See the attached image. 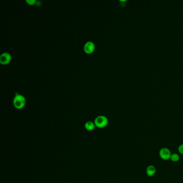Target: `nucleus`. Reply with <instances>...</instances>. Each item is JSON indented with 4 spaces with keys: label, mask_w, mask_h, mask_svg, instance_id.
Listing matches in <instances>:
<instances>
[{
    "label": "nucleus",
    "mask_w": 183,
    "mask_h": 183,
    "mask_svg": "<svg viewBox=\"0 0 183 183\" xmlns=\"http://www.w3.org/2000/svg\"><path fill=\"white\" fill-rule=\"evenodd\" d=\"M13 104L15 108L18 110L23 108L26 104V99L22 94H16L13 100Z\"/></svg>",
    "instance_id": "obj_1"
},
{
    "label": "nucleus",
    "mask_w": 183,
    "mask_h": 183,
    "mask_svg": "<svg viewBox=\"0 0 183 183\" xmlns=\"http://www.w3.org/2000/svg\"><path fill=\"white\" fill-rule=\"evenodd\" d=\"M94 122L97 127L99 128H104L108 125V119L104 116H99L97 117L94 119Z\"/></svg>",
    "instance_id": "obj_2"
},
{
    "label": "nucleus",
    "mask_w": 183,
    "mask_h": 183,
    "mask_svg": "<svg viewBox=\"0 0 183 183\" xmlns=\"http://www.w3.org/2000/svg\"><path fill=\"white\" fill-rule=\"evenodd\" d=\"M160 158L163 160H168L170 159L171 154V151L167 148H163L159 152Z\"/></svg>",
    "instance_id": "obj_3"
},
{
    "label": "nucleus",
    "mask_w": 183,
    "mask_h": 183,
    "mask_svg": "<svg viewBox=\"0 0 183 183\" xmlns=\"http://www.w3.org/2000/svg\"><path fill=\"white\" fill-rule=\"evenodd\" d=\"M11 60V55L8 52H4L0 56V63L3 65H8Z\"/></svg>",
    "instance_id": "obj_4"
},
{
    "label": "nucleus",
    "mask_w": 183,
    "mask_h": 183,
    "mask_svg": "<svg viewBox=\"0 0 183 183\" xmlns=\"http://www.w3.org/2000/svg\"><path fill=\"white\" fill-rule=\"evenodd\" d=\"M95 49V45L92 41H87L84 46V51L87 54H91Z\"/></svg>",
    "instance_id": "obj_5"
},
{
    "label": "nucleus",
    "mask_w": 183,
    "mask_h": 183,
    "mask_svg": "<svg viewBox=\"0 0 183 183\" xmlns=\"http://www.w3.org/2000/svg\"><path fill=\"white\" fill-rule=\"evenodd\" d=\"M156 172V167L153 165H149L148 167L146 170V173L148 176L152 177L155 175Z\"/></svg>",
    "instance_id": "obj_6"
},
{
    "label": "nucleus",
    "mask_w": 183,
    "mask_h": 183,
    "mask_svg": "<svg viewBox=\"0 0 183 183\" xmlns=\"http://www.w3.org/2000/svg\"><path fill=\"white\" fill-rule=\"evenodd\" d=\"M85 127L87 130L91 131V130H94V128H96V125L94 124V122H93V121H88L85 122Z\"/></svg>",
    "instance_id": "obj_7"
},
{
    "label": "nucleus",
    "mask_w": 183,
    "mask_h": 183,
    "mask_svg": "<svg viewBox=\"0 0 183 183\" xmlns=\"http://www.w3.org/2000/svg\"><path fill=\"white\" fill-rule=\"evenodd\" d=\"M170 159L173 162H177L179 161L180 157H179V155L177 153H172L171 155Z\"/></svg>",
    "instance_id": "obj_8"
},
{
    "label": "nucleus",
    "mask_w": 183,
    "mask_h": 183,
    "mask_svg": "<svg viewBox=\"0 0 183 183\" xmlns=\"http://www.w3.org/2000/svg\"><path fill=\"white\" fill-rule=\"evenodd\" d=\"M26 3H28V4L32 6V5L35 4L36 1H35V0H26Z\"/></svg>",
    "instance_id": "obj_9"
},
{
    "label": "nucleus",
    "mask_w": 183,
    "mask_h": 183,
    "mask_svg": "<svg viewBox=\"0 0 183 183\" xmlns=\"http://www.w3.org/2000/svg\"><path fill=\"white\" fill-rule=\"evenodd\" d=\"M178 152L183 155V144H181L178 147Z\"/></svg>",
    "instance_id": "obj_10"
}]
</instances>
